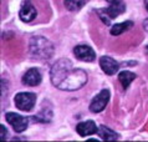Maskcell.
<instances>
[{
    "label": "cell",
    "mask_w": 148,
    "mask_h": 142,
    "mask_svg": "<svg viewBox=\"0 0 148 142\" xmlns=\"http://www.w3.org/2000/svg\"><path fill=\"white\" fill-rule=\"evenodd\" d=\"M86 3V0H65V6L71 11L80 10L84 4Z\"/></svg>",
    "instance_id": "cell-15"
},
{
    "label": "cell",
    "mask_w": 148,
    "mask_h": 142,
    "mask_svg": "<svg viewBox=\"0 0 148 142\" xmlns=\"http://www.w3.org/2000/svg\"><path fill=\"white\" fill-rule=\"evenodd\" d=\"M98 130V127L96 126V123L93 121H85V122H81L76 126V131L81 137H86L88 135H93L96 133Z\"/></svg>",
    "instance_id": "cell-10"
},
{
    "label": "cell",
    "mask_w": 148,
    "mask_h": 142,
    "mask_svg": "<svg viewBox=\"0 0 148 142\" xmlns=\"http://www.w3.org/2000/svg\"><path fill=\"white\" fill-rule=\"evenodd\" d=\"M0 130H1V140L4 141V140L6 139V133H8V131L5 130V126H3V125L0 126Z\"/></svg>",
    "instance_id": "cell-16"
},
{
    "label": "cell",
    "mask_w": 148,
    "mask_h": 142,
    "mask_svg": "<svg viewBox=\"0 0 148 142\" xmlns=\"http://www.w3.org/2000/svg\"><path fill=\"white\" fill-rule=\"evenodd\" d=\"M30 51L31 55L38 59H49L54 52L52 44L45 37L34 36L30 40Z\"/></svg>",
    "instance_id": "cell-2"
},
{
    "label": "cell",
    "mask_w": 148,
    "mask_h": 142,
    "mask_svg": "<svg viewBox=\"0 0 148 142\" xmlns=\"http://www.w3.org/2000/svg\"><path fill=\"white\" fill-rule=\"evenodd\" d=\"M97 133H98V136L101 137V140H103V141H114L118 139V135L116 132L112 131L108 127L103 126V125H101V126L98 127Z\"/></svg>",
    "instance_id": "cell-12"
},
{
    "label": "cell",
    "mask_w": 148,
    "mask_h": 142,
    "mask_svg": "<svg viewBox=\"0 0 148 142\" xmlns=\"http://www.w3.org/2000/svg\"><path fill=\"white\" fill-rule=\"evenodd\" d=\"M145 4H146V8H147V10H148V0H145Z\"/></svg>",
    "instance_id": "cell-18"
},
{
    "label": "cell",
    "mask_w": 148,
    "mask_h": 142,
    "mask_svg": "<svg viewBox=\"0 0 148 142\" xmlns=\"http://www.w3.org/2000/svg\"><path fill=\"white\" fill-rule=\"evenodd\" d=\"M147 51H148V46H147Z\"/></svg>",
    "instance_id": "cell-19"
},
{
    "label": "cell",
    "mask_w": 148,
    "mask_h": 142,
    "mask_svg": "<svg viewBox=\"0 0 148 142\" xmlns=\"http://www.w3.org/2000/svg\"><path fill=\"white\" fill-rule=\"evenodd\" d=\"M133 26V23L132 21H125V23H120V24H116L111 28V34L117 36V35H121L122 32H125L127 30H130L131 28Z\"/></svg>",
    "instance_id": "cell-13"
},
{
    "label": "cell",
    "mask_w": 148,
    "mask_h": 142,
    "mask_svg": "<svg viewBox=\"0 0 148 142\" xmlns=\"http://www.w3.org/2000/svg\"><path fill=\"white\" fill-rule=\"evenodd\" d=\"M51 82L60 90H79L87 82V74L81 69H75L70 60L61 59L51 69Z\"/></svg>",
    "instance_id": "cell-1"
},
{
    "label": "cell",
    "mask_w": 148,
    "mask_h": 142,
    "mask_svg": "<svg viewBox=\"0 0 148 142\" xmlns=\"http://www.w3.org/2000/svg\"><path fill=\"white\" fill-rule=\"evenodd\" d=\"M41 82V74L38 69H30L23 76V83L26 86H38Z\"/></svg>",
    "instance_id": "cell-9"
},
{
    "label": "cell",
    "mask_w": 148,
    "mask_h": 142,
    "mask_svg": "<svg viewBox=\"0 0 148 142\" xmlns=\"http://www.w3.org/2000/svg\"><path fill=\"white\" fill-rule=\"evenodd\" d=\"M5 119H6L8 122H9L11 126H13L14 131H16V132H23V131L26 130L29 121H27L26 117H24V116H20L18 114H14V112H8V114L5 115Z\"/></svg>",
    "instance_id": "cell-6"
},
{
    "label": "cell",
    "mask_w": 148,
    "mask_h": 142,
    "mask_svg": "<svg viewBox=\"0 0 148 142\" xmlns=\"http://www.w3.org/2000/svg\"><path fill=\"white\" fill-rule=\"evenodd\" d=\"M73 54H75L79 60L86 61V62L93 61L95 57H96L95 51L90 46H87V45H79V46H76L73 49Z\"/></svg>",
    "instance_id": "cell-8"
},
{
    "label": "cell",
    "mask_w": 148,
    "mask_h": 142,
    "mask_svg": "<svg viewBox=\"0 0 148 142\" xmlns=\"http://www.w3.org/2000/svg\"><path fill=\"white\" fill-rule=\"evenodd\" d=\"M110 4H117V3H122V0H106Z\"/></svg>",
    "instance_id": "cell-17"
},
{
    "label": "cell",
    "mask_w": 148,
    "mask_h": 142,
    "mask_svg": "<svg viewBox=\"0 0 148 142\" xmlns=\"http://www.w3.org/2000/svg\"><path fill=\"white\" fill-rule=\"evenodd\" d=\"M126 10V5L123 3H117V4H111L107 9L103 10H97V14L100 15V18L102 19V21L105 24H110L111 19L117 18L118 15L123 14Z\"/></svg>",
    "instance_id": "cell-3"
},
{
    "label": "cell",
    "mask_w": 148,
    "mask_h": 142,
    "mask_svg": "<svg viewBox=\"0 0 148 142\" xmlns=\"http://www.w3.org/2000/svg\"><path fill=\"white\" fill-rule=\"evenodd\" d=\"M134 79H136V75L133 72H131V71H122L118 75V80H120L121 85L123 86V89H127Z\"/></svg>",
    "instance_id": "cell-14"
},
{
    "label": "cell",
    "mask_w": 148,
    "mask_h": 142,
    "mask_svg": "<svg viewBox=\"0 0 148 142\" xmlns=\"http://www.w3.org/2000/svg\"><path fill=\"white\" fill-rule=\"evenodd\" d=\"M36 102V95L31 92H20L15 96V105L21 111L32 110Z\"/></svg>",
    "instance_id": "cell-4"
},
{
    "label": "cell",
    "mask_w": 148,
    "mask_h": 142,
    "mask_svg": "<svg viewBox=\"0 0 148 142\" xmlns=\"http://www.w3.org/2000/svg\"><path fill=\"white\" fill-rule=\"evenodd\" d=\"M100 66L103 70V72L107 75H114L118 71V64L113 59H111L110 56H102L100 59Z\"/></svg>",
    "instance_id": "cell-11"
},
{
    "label": "cell",
    "mask_w": 148,
    "mask_h": 142,
    "mask_svg": "<svg viewBox=\"0 0 148 142\" xmlns=\"http://www.w3.org/2000/svg\"><path fill=\"white\" fill-rule=\"evenodd\" d=\"M36 15H38V12H36L35 6L32 5L31 1L26 0V1H24L21 4V9H20L19 16H20V19H21L24 23L32 21V20L36 18Z\"/></svg>",
    "instance_id": "cell-7"
},
{
    "label": "cell",
    "mask_w": 148,
    "mask_h": 142,
    "mask_svg": "<svg viewBox=\"0 0 148 142\" xmlns=\"http://www.w3.org/2000/svg\"><path fill=\"white\" fill-rule=\"evenodd\" d=\"M108 100H110V91L106 89L102 90L101 92L92 100L91 103H90V111L93 112V114L103 111L108 102Z\"/></svg>",
    "instance_id": "cell-5"
}]
</instances>
